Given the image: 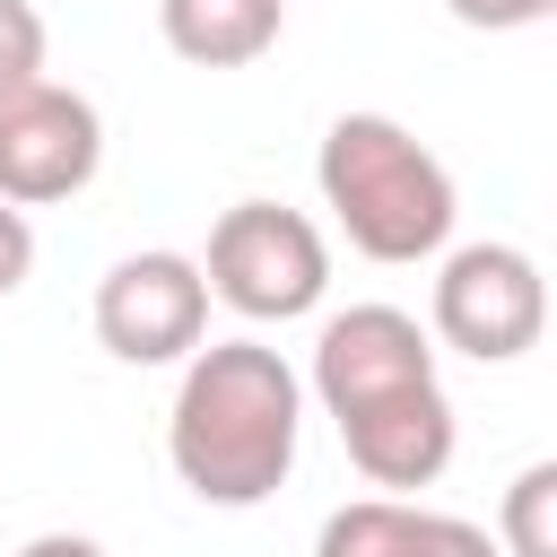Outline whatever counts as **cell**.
Listing matches in <instances>:
<instances>
[{
    "mask_svg": "<svg viewBox=\"0 0 557 557\" xmlns=\"http://www.w3.org/2000/svg\"><path fill=\"white\" fill-rule=\"evenodd\" d=\"M461 26H479V35H513V26H540L557 0H444Z\"/></svg>",
    "mask_w": 557,
    "mask_h": 557,
    "instance_id": "obj_13",
    "label": "cell"
},
{
    "mask_svg": "<svg viewBox=\"0 0 557 557\" xmlns=\"http://www.w3.org/2000/svg\"><path fill=\"white\" fill-rule=\"evenodd\" d=\"M17 557H104V548H96V540H78V531H35Z\"/></svg>",
    "mask_w": 557,
    "mask_h": 557,
    "instance_id": "obj_15",
    "label": "cell"
},
{
    "mask_svg": "<svg viewBox=\"0 0 557 557\" xmlns=\"http://www.w3.org/2000/svg\"><path fill=\"white\" fill-rule=\"evenodd\" d=\"M209 296L235 305L244 322H296L322 305L331 287V244L305 209L287 200H235L218 226H209V261H200Z\"/></svg>",
    "mask_w": 557,
    "mask_h": 557,
    "instance_id": "obj_3",
    "label": "cell"
},
{
    "mask_svg": "<svg viewBox=\"0 0 557 557\" xmlns=\"http://www.w3.org/2000/svg\"><path fill=\"white\" fill-rule=\"evenodd\" d=\"M548 17H557V9H548Z\"/></svg>",
    "mask_w": 557,
    "mask_h": 557,
    "instance_id": "obj_16",
    "label": "cell"
},
{
    "mask_svg": "<svg viewBox=\"0 0 557 557\" xmlns=\"http://www.w3.org/2000/svg\"><path fill=\"white\" fill-rule=\"evenodd\" d=\"M313 183L366 261H426V252H444V235L461 218L444 157L392 113H339L322 131Z\"/></svg>",
    "mask_w": 557,
    "mask_h": 557,
    "instance_id": "obj_2",
    "label": "cell"
},
{
    "mask_svg": "<svg viewBox=\"0 0 557 557\" xmlns=\"http://www.w3.org/2000/svg\"><path fill=\"white\" fill-rule=\"evenodd\" d=\"M157 26L191 70H244L278 44L287 0H157Z\"/></svg>",
    "mask_w": 557,
    "mask_h": 557,
    "instance_id": "obj_9",
    "label": "cell"
},
{
    "mask_svg": "<svg viewBox=\"0 0 557 557\" xmlns=\"http://www.w3.org/2000/svg\"><path fill=\"white\" fill-rule=\"evenodd\" d=\"M96 165H104V113L78 87L35 78L26 96L0 104V200L9 209L70 200L96 183Z\"/></svg>",
    "mask_w": 557,
    "mask_h": 557,
    "instance_id": "obj_7",
    "label": "cell"
},
{
    "mask_svg": "<svg viewBox=\"0 0 557 557\" xmlns=\"http://www.w3.org/2000/svg\"><path fill=\"white\" fill-rule=\"evenodd\" d=\"M409 557H505V548H496L479 522H461V513H418Z\"/></svg>",
    "mask_w": 557,
    "mask_h": 557,
    "instance_id": "obj_12",
    "label": "cell"
},
{
    "mask_svg": "<svg viewBox=\"0 0 557 557\" xmlns=\"http://www.w3.org/2000/svg\"><path fill=\"white\" fill-rule=\"evenodd\" d=\"M44 78V17L35 0H0V104Z\"/></svg>",
    "mask_w": 557,
    "mask_h": 557,
    "instance_id": "obj_11",
    "label": "cell"
},
{
    "mask_svg": "<svg viewBox=\"0 0 557 557\" xmlns=\"http://www.w3.org/2000/svg\"><path fill=\"white\" fill-rule=\"evenodd\" d=\"M26 270H35V226H26V209L0 200V296H17Z\"/></svg>",
    "mask_w": 557,
    "mask_h": 557,
    "instance_id": "obj_14",
    "label": "cell"
},
{
    "mask_svg": "<svg viewBox=\"0 0 557 557\" xmlns=\"http://www.w3.org/2000/svg\"><path fill=\"white\" fill-rule=\"evenodd\" d=\"M496 548L505 557H557V461L513 470V487L496 505Z\"/></svg>",
    "mask_w": 557,
    "mask_h": 557,
    "instance_id": "obj_10",
    "label": "cell"
},
{
    "mask_svg": "<svg viewBox=\"0 0 557 557\" xmlns=\"http://www.w3.org/2000/svg\"><path fill=\"white\" fill-rule=\"evenodd\" d=\"M305 435V383L278 348L261 339H209L183 366L174 418H165V461L200 505H261L287 487Z\"/></svg>",
    "mask_w": 557,
    "mask_h": 557,
    "instance_id": "obj_1",
    "label": "cell"
},
{
    "mask_svg": "<svg viewBox=\"0 0 557 557\" xmlns=\"http://www.w3.org/2000/svg\"><path fill=\"white\" fill-rule=\"evenodd\" d=\"M339 444H348V461H357L374 487H435L444 461H453V400H444V383L400 392V400L348 418Z\"/></svg>",
    "mask_w": 557,
    "mask_h": 557,
    "instance_id": "obj_8",
    "label": "cell"
},
{
    "mask_svg": "<svg viewBox=\"0 0 557 557\" xmlns=\"http://www.w3.org/2000/svg\"><path fill=\"white\" fill-rule=\"evenodd\" d=\"M209 331V278L191 252H122L96 278V339L122 366H174Z\"/></svg>",
    "mask_w": 557,
    "mask_h": 557,
    "instance_id": "obj_5",
    "label": "cell"
},
{
    "mask_svg": "<svg viewBox=\"0 0 557 557\" xmlns=\"http://www.w3.org/2000/svg\"><path fill=\"white\" fill-rule=\"evenodd\" d=\"M548 331V278L522 244H461L435 270V339L479 357V366H513L522 348H540Z\"/></svg>",
    "mask_w": 557,
    "mask_h": 557,
    "instance_id": "obj_4",
    "label": "cell"
},
{
    "mask_svg": "<svg viewBox=\"0 0 557 557\" xmlns=\"http://www.w3.org/2000/svg\"><path fill=\"white\" fill-rule=\"evenodd\" d=\"M426 383H435V339L400 305H348L313 339V400L331 409V426H348L400 392H426Z\"/></svg>",
    "mask_w": 557,
    "mask_h": 557,
    "instance_id": "obj_6",
    "label": "cell"
}]
</instances>
